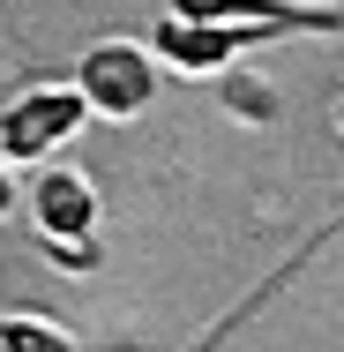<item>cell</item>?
Returning a JSON list of instances; mask_svg holds the SVG:
<instances>
[{
    "label": "cell",
    "mask_w": 344,
    "mask_h": 352,
    "mask_svg": "<svg viewBox=\"0 0 344 352\" xmlns=\"http://www.w3.org/2000/svg\"><path fill=\"white\" fill-rule=\"evenodd\" d=\"M82 120H90V105H82L75 82H38L23 98H8V113H0V157H53Z\"/></svg>",
    "instance_id": "1"
},
{
    "label": "cell",
    "mask_w": 344,
    "mask_h": 352,
    "mask_svg": "<svg viewBox=\"0 0 344 352\" xmlns=\"http://www.w3.org/2000/svg\"><path fill=\"white\" fill-rule=\"evenodd\" d=\"M75 90H82L90 113H105V120H135L142 105L157 98V68H150V53H135V45H98V53L75 68Z\"/></svg>",
    "instance_id": "2"
},
{
    "label": "cell",
    "mask_w": 344,
    "mask_h": 352,
    "mask_svg": "<svg viewBox=\"0 0 344 352\" xmlns=\"http://www.w3.org/2000/svg\"><path fill=\"white\" fill-rule=\"evenodd\" d=\"M30 210H38V225H45L53 240H82V232L98 225V195H90V180H82V173L53 165V173H38Z\"/></svg>",
    "instance_id": "3"
},
{
    "label": "cell",
    "mask_w": 344,
    "mask_h": 352,
    "mask_svg": "<svg viewBox=\"0 0 344 352\" xmlns=\"http://www.w3.org/2000/svg\"><path fill=\"white\" fill-rule=\"evenodd\" d=\"M0 352H75V338L45 315H0Z\"/></svg>",
    "instance_id": "4"
},
{
    "label": "cell",
    "mask_w": 344,
    "mask_h": 352,
    "mask_svg": "<svg viewBox=\"0 0 344 352\" xmlns=\"http://www.w3.org/2000/svg\"><path fill=\"white\" fill-rule=\"evenodd\" d=\"M15 210V180H8V165H0V217Z\"/></svg>",
    "instance_id": "5"
},
{
    "label": "cell",
    "mask_w": 344,
    "mask_h": 352,
    "mask_svg": "<svg viewBox=\"0 0 344 352\" xmlns=\"http://www.w3.org/2000/svg\"><path fill=\"white\" fill-rule=\"evenodd\" d=\"M337 128H344V105H337Z\"/></svg>",
    "instance_id": "6"
}]
</instances>
